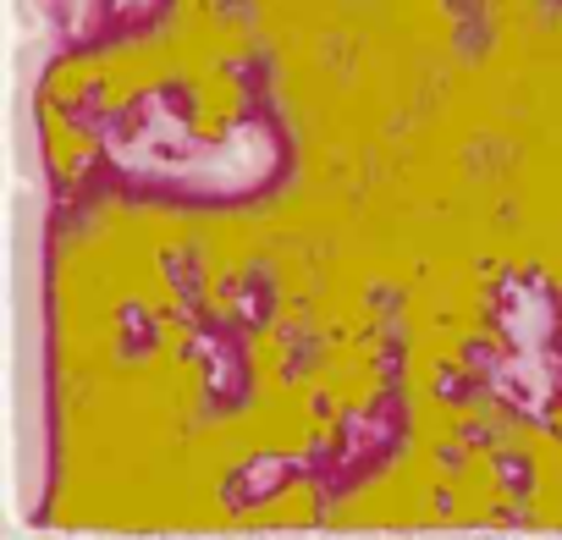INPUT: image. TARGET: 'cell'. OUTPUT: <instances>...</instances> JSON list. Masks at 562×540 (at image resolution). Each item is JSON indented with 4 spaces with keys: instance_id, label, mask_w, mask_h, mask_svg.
I'll return each mask as SVG.
<instances>
[{
    "instance_id": "cell-1",
    "label": "cell",
    "mask_w": 562,
    "mask_h": 540,
    "mask_svg": "<svg viewBox=\"0 0 562 540\" xmlns=\"http://www.w3.org/2000/svg\"><path fill=\"white\" fill-rule=\"evenodd\" d=\"M447 502H452V518H502L513 507V485L502 480V447L485 436V441H469L452 463V480H447Z\"/></svg>"
},
{
    "instance_id": "cell-2",
    "label": "cell",
    "mask_w": 562,
    "mask_h": 540,
    "mask_svg": "<svg viewBox=\"0 0 562 540\" xmlns=\"http://www.w3.org/2000/svg\"><path fill=\"white\" fill-rule=\"evenodd\" d=\"M243 116V83L226 67H210L204 78H193V105H188V127L204 144H221L232 133V122Z\"/></svg>"
},
{
    "instance_id": "cell-3",
    "label": "cell",
    "mask_w": 562,
    "mask_h": 540,
    "mask_svg": "<svg viewBox=\"0 0 562 540\" xmlns=\"http://www.w3.org/2000/svg\"><path fill=\"white\" fill-rule=\"evenodd\" d=\"M40 122H45V149H50V166H56V177H78V171H89V160H94V149H100V138L89 133V127H78L72 116H67V105H56V100H45L40 105Z\"/></svg>"
},
{
    "instance_id": "cell-4",
    "label": "cell",
    "mask_w": 562,
    "mask_h": 540,
    "mask_svg": "<svg viewBox=\"0 0 562 540\" xmlns=\"http://www.w3.org/2000/svg\"><path fill=\"white\" fill-rule=\"evenodd\" d=\"M288 364H293V342H288V326H259L248 337V370H254V392L259 397H276V392H288Z\"/></svg>"
},
{
    "instance_id": "cell-5",
    "label": "cell",
    "mask_w": 562,
    "mask_h": 540,
    "mask_svg": "<svg viewBox=\"0 0 562 540\" xmlns=\"http://www.w3.org/2000/svg\"><path fill=\"white\" fill-rule=\"evenodd\" d=\"M100 78H105V56L94 61V56H72V61H61L50 78H45V100H56V105H89V94H100Z\"/></svg>"
},
{
    "instance_id": "cell-6",
    "label": "cell",
    "mask_w": 562,
    "mask_h": 540,
    "mask_svg": "<svg viewBox=\"0 0 562 540\" xmlns=\"http://www.w3.org/2000/svg\"><path fill=\"white\" fill-rule=\"evenodd\" d=\"M321 513V491L315 480H293V485H281L265 507L248 513V524H310Z\"/></svg>"
},
{
    "instance_id": "cell-7",
    "label": "cell",
    "mask_w": 562,
    "mask_h": 540,
    "mask_svg": "<svg viewBox=\"0 0 562 540\" xmlns=\"http://www.w3.org/2000/svg\"><path fill=\"white\" fill-rule=\"evenodd\" d=\"M491 7H496V18H529L535 0H491Z\"/></svg>"
},
{
    "instance_id": "cell-8",
    "label": "cell",
    "mask_w": 562,
    "mask_h": 540,
    "mask_svg": "<svg viewBox=\"0 0 562 540\" xmlns=\"http://www.w3.org/2000/svg\"><path fill=\"white\" fill-rule=\"evenodd\" d=\"M546 425L562 436V397H551V408H546Z\"/></svg>"
}]
</instances>
